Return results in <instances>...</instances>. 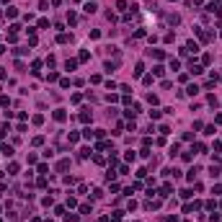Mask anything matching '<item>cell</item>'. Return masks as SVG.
<instances>
[{"instance_id": "6da1fadb", "label": "cell", "mask_w": 222, "mask_h": 222, "mask_svg": "<svg viewBox=\"0 0 222 222\" xmlns=\"http://www.w3.org/2000/svg\"><path fill=\"white\" fill-rule=\"evenodd\" d=\"M202 70H204L202 65H196V62H194V59H191V67H189V72H191V75H199V72H202Z\"/></svg>"}, {"instance_id": "7a4b0ae2", "label": "cell", "mask_w": 222, "mask_h": 222, "mask_svg": "<svg viewBox=\"0 0 222 222\" xmlns=\"http://www.w3.org/2000/svg\"><path fill=\"white\" fill-rule=\"evenodd\" d=\"M65 119H67L65 108H57V111H54V121H65Z\"/></svg>"}, {"instance_id": "3957f363", "label": "cell", "mask_w": 222, "mask_h": 222, "mask_svg": "<svg viewBox=\"0 0 222 222\" xmlns=\"http://www.w3.org/2000/svg\"><path fill=\"white\" fill-rule=\"evenodd\" d=\"M165 18H168V23H171V26H178V21H181V18H178V16H176V13H168Z\"/></svg>"}, {"instance_id": "277c9868", "label": "cell", "mask_w": 222, "mask_h": 222, "mask_svg": "<svg viewBox=\"0 0 222 222\" xmlns=\"http://www.w3.org/2000/svg\"><path fill=\"white\" fill-rule=\"evenodd\" d=\"M116 67H119V57H116L114 62H106V72H114Z\"/></svg>"}, {"instance_id": "5b68a950", "label": "cell", "mask_w": 222, "mask_h": 222, "mask_svg": "<svg viewBox=\"0 0 222 222\" xmlns=\"http://www.w3.org/2000/svg\"><path fill=\"white\" fill-rule=\"evenodd\" d=\"M67 168H70V160H59V163H57V171H59V173L67 171Z\"/></svg>"}, {"instance_id": "8992f818", "label": "cell", "mask_w": 222, "mask_h": 222, "mask_svg": "<svg viewBox=\"0 0 222 222\" xmlns=\"http://www.w3.org/2000/svg\"><path fill=\"white\" fill-rule=\"evenodd\" d=\"M0 152H3L5 158H11V155H13V147H11V145H3V147H0Z\"/></svg>"}, {"instance_id": "52a82bcc", "label": "cell", "mask_w": 222, "mask_h": 222, "mask_svg": "<svg viewBox=\"0 0 222 222\" xmlns=\"http://www.w3.org/2000/svg\"><path fill=\"white\" fill-rule=\"evenodd\" d=\"M80 121H90V108H83L80 111Z\"/></svg>"}, {"instance_id": "ba28073f", "label": "cell", "mask_w": 222, "mask_h": 222, "mask_svg": "<svg viewBox=\"0 0 222 222\" xmlns=\"http://www.w3.org/2000/svg\"><path fill=\"white\" fill-rule=\"evenodd\" d=\"M78 67V59H67V62H65V70H75Z\"/></svg>"}, {"instance_id": "9c48e42d", "label": "cell", "mask_w": 222, "mask_h": 222, "mask_svg": "<svg viewBox=\"0 0 222 222\" xmlns=\"http://www.w3.org/2000/svg\"><path fill=\"white\" fill-rule=\"evenodd\" d=\"M171 191H173V186H171V184H165L163 189H160V196H168V194H171Z\"/></svg>"}, {"instance_id": "30bf717a", "label": "cell", "mask_w": 222, "mask_h": 222, "mask_svg": "<svg viewBox=\"0 0 222 222\" xmlns=\"http://www.w3.org/2000/svg\"><path fill=\"white\" fill-rule=\"evenodd\" d=\"M150 54H152L155 59H163V57H165V54H163V49H150Z\"/></svg>"}, {"instance_id": "8fae6325", "label": "cell", "mask_w": 222, "mask_h": 222, "mask_svg": "<svg viewBox=\"0 0 222 222\" xmlns=\"http://www.w3.org/2000/svg\"><path fill=\"white\" fill-rule=\"evenodd\" d=\"M96 8H98V5H96L93 0H90V3H85V13H96Z\"/></svg>"}, {"instance_id": "7c38bea8", "label": "cell", "mask_w": 222, "mask_h": 222, "mask_svg": "<svg viewBox=\"0 0 222 222\" xmlns=\"http://www.w3.org/2000/svg\"><path fill=\"white\" fill-rule=\"evenodd\" d=\"M142 72H145V65H142V62H140V65H137V67H134V78H140V75H142Z\"/></svg>"}, {"instance_id": "4fadbf2b", "label": "cell", "mask_w": 222, "mask_h": 222, "mask_svg": "<svg viewBox=\"0 0 222 222\" xmlns=\"http://www.w3.org/2000/svg\"><path fill=\"white\" fill-rule=\"evenodd\" d=\"M70 39H72V36H67V34H59V36H57V41H59V44H67Z\"/></svg>"}, {"instance_id": "5bb4252c", "label": "cell", "mask_w": 222, "mask_h": 222, "mask_svg": "<svg viewBox=\"0 0 222 222\" xmlns=\"http://www.w3.org/2000/svg\"><path fill=\"white\" fill-rule=\"evenodd\" d=\"M186 93H189V96H196V93H199V85H189V88H186Z\"/></svg>"}, {"instance_id": "9a60e30c", "label": "cell", "mask_w": 222, "mask_h": 222, "mask_svg": "<svg viewBox=\"0 0 222 222\" xmlns=\"http://www.w3.org/2000/svg\"><path fill=\"white\" fill-rule=\"evenodd\" d=\"M186 49H189V52H199V44H196V41H189V44H186Z\"/></svg>"}, {"instance_id": "2e32d148", "label": "cell", "mask_w": 222, "mask_h": 222, "mask_svg": "<svg viewBox=\"0 0 222 222\" xmlns=\"http://www.w3.org/2000/svg\"><path fill=\"white\" fill-rule=\"evenodd\" d=\"M67 142H70V145H75V142H78V132H70V134H67Z\"/></svg>"}, {"instance_id": "e0dca14e", "label": "cell", "mask_w": 222, "mask_h": 222, "mask_svg": "<svg viewBox=\"0 0 222 222\" xmlns=\"http://www.w3.org/2000/svg\"><path fill=\"white\" fill-rule=\"evenodd\" d=\"M5 16H8V18H16V16H18V11H16V8H8Z\"/></svg>"}, {"instance_id": "ac0fdd59", "label": "cell", "mask_w": 222, "mask_h": 222, "mask_svg": "<svg viewBox=\"0 0 222 222\" xmlns=\"http://www.w3.org/2000/svg\"><path fill=\"white\" fill-rule=\"evenodd\" d=\"M83 137H85V140H90V137H96V132H93V129H83Z\"/></svg>"}, {"instance_id": "d6986e66", "label": "cell", "mask_w": 222, "mask_h": 222, "mask_svg": "<svg viewBox=\"0 0 222 222\" xmlns=\"http://www.w3.org/2000/svg\"><path fill=\"white\" fill-rule=\"evenodd\" d=\"M8 173H11V176H16V173H18V165L11 163V165H8Z\"/></svg>"}, {"instance_id": "ffe728a7", "label": "cell", "mask_w": 222, "mask_h": 222, "mask_svg": "<svg viewBox=\"0 0 222 222\" xmlns=\"http://www.w3.org/2000/svg\"><path fill=\"white\" fill-rule=\"evenodd\" d=\"M88 155H90V150H88V147H83V150H80V155H78V158H80V160H85V158H88Z\"/></svg>"}, {"instance_id": "44dd1931", "label": "cell", "mask_w": 222, "mask_h": 222, "mask_svg": "<svg viewBox=\"0 0 222 222\" xmlns=\"http://www.w3.org/2000/svg\"><path fill=\"white\" fill-rule=\"evenodd\" d=\"M196 173H199V168H196V165H194V168H191V171H189V181H194V178H196Z\"/></svg>"}, {"instance_id": "7402d4cb", "label": "cell", "mask_w": 222, "mask_h": 222, "mask_svg": "<svg viewBox=\"0 0 222 222\" xmlns=\"http://www.w3.org/2000/svg\"><path fill=\"white\" fill-rule=\"evenodd\" d=\"M209 176H212V178L220 176V168H217V165H212V168H209Z\"/></svg>"}, {"instance_id": "603a6c76", "label": "cell", "mask_w": 222, "mask_h": 222, "mask_svg": "<svg viewBox=\"0 0 222 222\" xmlns=\"http://www.w3.org/2000/svg\"><path fill=\"white\" fill-rule=\"evenodd\" d=\"M147 101H150L152 106H155V103H158V96H155V93H147Z\"/></svg>"}, {"instance_id": "cb8c5ba5", "label": "cell", "mask_w": 222, "mask_h": 222, "mask_svg": "<svg viewBox=\"0 0 222 222\" xmlns=\"http://www.w3.org/2000/svg\"><path fill=\"white\" fill-rule=\"evenodd\" d=\"M88 59H90V54H88L85 49H83V52H80V62H88Z\"/></svg>"}, {"instance_id": "d4e9b609", "label": "cell", "mask_w": 222, "mask_h": 222, "mask_svg": "<svg viewBox=\"0 0 222 222\" xmlns=\"http://www.w3.org/2000/svg\"><path fill=\"white\" fill-rule=\"evenodd\" d=\"M150 119H160V111H158V108H150Z\"/></svg>"}, {"instance_id": "484cf974", "label": "cell", "mask_w": 222, "mask_h": 222, "mask_svg": "<svg viewBox=\"0 0 222 222\" xmlns=\"http://www.w3.org/2000/svg\"><path fill=\"white\" fill-rule=\"evenodd\" d=\"M116 178V173H114V168H108V173H106V181H114Z\"/></svg>"}, {"instance_id": "4316f807", "label": "cell", "mask_w": 222, "mask_h": 222, "mask_svg": "<svg viewBox=\"0 0 222 222\" xmlns=\"http://www.w3.org/2000/svg\"><path fill=\"white\" fill-rule=\"evenodd\" d=\"M101 196H103V191H101V189H96L93 194H90V199H101Z\"/></svg>"}, {"instance_id": "83f0119b", "label": "cell", "mask_w": 222, "mask_h": 222, "mask_svg": "<svg viewBox=\"0 0 222 222\" xmlns=\"http://www.w3.org/2000/svg\"><path fill=\"white\" fill-rule=\"evenodd\" d=\"M67 21H70V23H78V16H75L72 11H70V13H67Z\"/></svg>"}, {"instance_id": "f1b7e54d", "label": "cell", "mask_w": 222, "mask_h": 222, "mask_svg": "<svg viewBox=\"0 0 222 222\" xmlns=\"http://www.w3.org/2000/svg\"><path fill=\"white\" fill-rule=\"evenodd\" d=\"M163 72H165V70H163V67H160V65H158V67L152 70V75H155V78H160V75H163Z\"/></svg>"}, {"instance_id": "f546056e", "label": "cell", "mask_w": 222, "mask_h": 222, "mask_svg": "<svg viewBox=\"0 0 222 222\" xmlns=\"http://www.w3.org/2000/svg\"><path fill=\"white\" fill-rule=\"evenodd\" d=\"M178 67H181V62H178V59H171V70H173V72H176V70H178Z\"/></svg>"}, {"instance_id": "4dcf8cb0", "label": "cell", "mask_w": 222, "mask_h": 222, "mask_svg": "<svg viewBox=\"0 0 222 222\" xmlns=\"http://www.w3.org/2000/svg\"><path fill=\"white\" fill-rule=\"evenodd\" d=\"M168 155H171V158H176V155H178V145H173L171 150H168Z\"/></svg>"}, {"instance_id": "1f68e13d", "label": "cell", "mask_w": 222, "mask_h": 222, "mask_svg": "<svg viewBox=\"0 0 222 222\" xmlns=\"http://www.w3.org/2000/svg\"><path fill=\"white\" fill-rule=\"evenodd\" d=\"M111 222H121V212H114V214H111Z\"/></svg>"}, {"instance_id": "d6a6232c", "label": "cell", "mask_w": 222, "mask_h": 222, "mask_svg": "<svg viewBox=\"0 0 222 222\" xmlns=\"http://www.w3.org/2000/svg\"><path fill=\"white\" fill-rule=\"evenodd\" d=\"M8 132H11V127H0V140H3V137H5Z\"/></svg>"}, {"instance_id": "836d02e7", "label": "cell", "mask_w": 222, "mask_h": 222, "mask_svg": "<svg viewBox=\"0 0 222 222\" xmlns=\"http://www.w3.org/2000/svg\"><path fill=\"white\" fill-rule=\"evenodd\" d=\"M3 78H5V70H3V67H0V80H3Z\"/></svg>"}]
</instances>
